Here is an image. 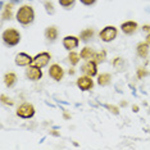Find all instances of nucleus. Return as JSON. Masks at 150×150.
<instances>
[{"mask_svg":"<svg viewBox=\"0 0 150 150\" xmlns=\"http://www.w3.org/2000/svg\"><path fill=\"white\" fill-rule=\"evenodd\" d=\"M35 19V11L30 5H22L17 12V21L23 26L31 25Z\"/></svg>","mask_w":150,"mask_h":150,"instance_id":"1","label":"nucleus"},{"mask_svg":"<svg viewBox=\"0 0 150 150\" xmlns=\"http://www.w3.org/2000/svg\"><path fill=\"white\" fill-rule=\"evenodd\" d=\"M3 41L8 46H16L21 41V33L14 28H8L3 32Z\"/></svg>","mask_w":150,"mask_h":150,"instance_id":"2","label":"nucleus"},{"mask_svg":"<svg viewBox=\"0 0 150 150\" xmlns=\"http://www.w3.org/2000/svg\"><path fill=\"white\" fill-rule=\"evenodd\" d=\"M17 115L21 118H32L35 115V107L30 103H23L17 109Z\"/></svg>","mask_w":150,"mask_h":150,"instance_id":"3","label":"nucleus"},{"mask_svg":"<svg viewBox=\"0 0 150 150\" xmlns=\"http://www.w3.org/2000/svg\"><path fill=\"white\" fill-rule=\"evenodd\" d=\"M117 33H118L117 28H115L114 26H107V27H104V28L100 31L99 36H100L101 41L110 42V41H113L115 37H117Z\"/></svg>","mask_w":150,"mask_h":150,"instance_id":"4","label":"nucleus"},{"mask_svg":"<svg viewBox=\"0 0 150 150\" xmlns=\"http://www.w3.org/2000/svg\"><path fill=\"white\" fill-rule=\"evenodd\" d=\"M50 58H52V57H50L49 53H46V52L40 53V54H37V55L33 58L32 66H36V67H39V68H44V67H46L47 64H49Z\"/></svg>","mask_w":150,"mask_h":150,"instance_id":"5","label":"nucleus"},{"mask_svg":"<svg viewBox=\"0 0 150 150\" xmlns=\"http://www.w3.org/2000/svg\"><path fill=\"white\" fill-rule=\"evenodd\" d=\"M26 76H27L28 80H31V81H39V80H41V77H42V71H41V68L32 66L31 64V66L27 67Z\"/></svg>","mask_w":150,"mask_h":150,"instance_id":"6","label":"nucleus"},{"mask_svg":"<svg viewBox=\"0 0 150 150\" xmlns=\"http://www.w3.org/2000/svg\"><path fill=\"white\" fill-rule=\"evenodd\" d=\"M93 77H90V76H81V77H78V80H77V86L80 90H82V91H88V90H91V88L94 87V81L91 80Z\"/></svg>","mask_w":150,"mask_h":150,"instance_id":"7","label":"nucleus"},{"mask_svg":"<svg viewBox=\"0 0 150 150\" xmlns=\"http://www.w3.org/2000/svg\"><path fill=\"white\" fill-rule=\"evenodd\" d=\"M82 71L86 76H90V77H94L98 74V63L94 62L93 59L91 60H87L86 63L82 66Z\"/></svg>","mask_w":150,"mask_h":150,"instance_id":"8","label":"nucleus"},{"mask_svg":"<svg viewBox=\"0 0 150 150\" xmlns=\"http://www.w3.org/2000/svg\"><path fill=\"white\" fill-rule=\"evenodd\" d=\"M32 60H33V58L32 57H30L28 54H26V53H19V54H17L16 55V64L18 67H28V66H31L32 64Z\"/></svg>","mask_w":150,"mask_h":150,"instance_id":"9","label":"nucleus"},{"mask_svg":"<svg viewBox=\"0 0 150 150\" xmlns=\"http://www.w3.org/2000/svg\"><path fill=\"white\" fill-rule=\"evenodd\" d=\"M49 76L53 78L54 81H60L64 77V71L59 64H53L49 68Z\"/></svg>","mask_w":150,"mask_h":150,"instance_id":"10","label":"nucleus"},{"mask_svg":"<svg viewBox=\"0 0 150 150\" xmlns=\"http://www.w3.org/2000/svg\"><path fill=\"white\" fill-rule=\"evenodd\" d=\"M78 44H80V39L76 36H66L63 39V46L64 49L69 50V52H72L73 49H76L78 46Z\"/></svg>","mask_w":150,"mask_h":150,"instance_id":"11","label":"nucleus"},{"mask_svg":"<svg viewBox=\"0 0 150 150\" xmlns=\"http://www.w3.org/2000/svg\"><path fill=\"white\" fill-rule=\"evenodd\" d=\"M121 30H122L123 33H126V35H132V33L137 30V23L134 22V21L123 22L121 25Z\"/></svg>","mask_w":150,"mask_h":150,"instance_id":"12","label":"nucleus"},{"mask_svg":"<svg viewBox=\"0 0 150 150\" xmlns=\"http://www.w3.org/2000/svg\"><path fill=\"white\" fill-rule=\"evenodd\" d=\"M136 53L140 58H146L149 54V44L148 42H140L136 47Z\"/></svg>","mask_w":150,"mask_h":150,"instance_id":"13","label":"nucleus"},{"mask_svg":"<svg viewBox=\"0 0 150 150\" xmlns=\"http://www.w3.org/2000/svg\"><path fill=\"white\" fill-rule=\"evenodd\" d=\"M45 37L49 41H54V40L58 37V30L55 26H50L47 27V28L45 30Z\"/></svg>","mask_w":150,"mask_h":150,"instance_id":"14","label":"nucleus"},{"mask_svg":"<svg viewBox=\"0 0 150 150\" xmlns=\"http://www.w3.org/2000/svg\"><path fill=\"white\" fill-rule=\"evenodd\" d=\"M94 54H95V52H94V49H91V47H88V46H86V47H83L82 50H81V58L82 59H86V60H90V59H93V57H94Z\"/></svg>","mask_w":150,"mask_h":150,"instance_id":"15","label":"nucleus"},{"mask_svg":"<svg viewBox=\"0 0 150 150\" xmlns=\"http://www.w3.org/2000/svg\"><path fill=\"white\" fill-rule=\"evenodd\" d=\"M16 81H17V76H16V73H13V72H9L4 76V82L6 85V87H12L13 85L16 83Z\"/></svg>","mask_w":150,"mask_h":150,"instance_id":"16","label":"nucleus"},{"mask_svg":"<svg viewBox=\"0 0 150 150\" xmlns=\"http://www.w3.org/2000/svg\"><path fill=\"white\" fill-rule=\"evenodd\" d=\"M112 80V76L109 73H101L100 76L98 77V83L100 85V86H107V85H109V82H110Z\"/></svg>","mask_w":150,"mask_h":150,"instance_id":"17","label":"nucleus"},{"mask_svg":"<svg viewBox=\"0 0 150 150\" xmlns=\"http://www.w3.org/2000/svg\"><path fill=\"white\" fill-rule=\"evenodd\" d=\"M94 35H95V31L93 28H86V30H83V31L80 33V39L82 40V41H88V40H90Z\"/></svg>","mask_w":150,"mask_h":150,"instance_id":"18","label":"nucleus"},{"mask_svg":"<svg viewBox=\"0 0 150 150\" xmlns=\"http://www.w3.org/2000/svg\"><path fill=\"white\" fill-rule=\"evenodd\" d=\"M105 57H107V53L105 50H101V52H95L94 57H93V60L96 63H101L105 60Z\"/></svg>","mask_w":150,"mask_h":150,"instance_id":"19","label":"nucleus"},{"mask_svg":"<svg viewBox=\"0 0 150 150\" xmlns=\"http://www.w3.org/2000/svg\"><path fill=\"white\" fill-rule=\"evenodd\" d=\"M80 58H81L80 54H77L76 52H73V50L69 53V55H68L69 63L72 64V66H76V64H78V62H80Z\"/></svg>","mask_w":150,"mask_h":150,"instance_id":"20","label":"nucleus"},{"mask_svg":"<svg viewBox=\"0 0 150 150\" xmlns=\"http://www.w3.org/2000/svg\"><path fill=\"white\" fill-rule=\"evenodd\" d=\"M12 6H13V3L5 5L4 11H3V19H11L12 18Z\"/></svg>","mask_w":150,"mask_h":150,"instance_id":"21","label":"nucleus"},{"mask_svg":"<svg viewBox=\"0 0 150 150\" xmlns=\"http://www.w3.org/2000/svg\"><path fill=\"white\" fill-rule=\"evenodd\" d=\"M59 1V4L63 6V8H71L73 4H74V1L76 0H58Z\"/></svg>","mask_w":150,"mask_h":150,"instance_id":"22","label":"nucleus"},{"mask_svg":"<svg viewBox=\"0 0 150 150\" xmlns=\"http://www.w3.org/2000/svg\"><path fill=\"white\" fill-rule=\"evenodd\" d=\"M45 6H46V12L49 13V14H53V13H54V6H53L52 3L46 1L45 3Z\"/></svg>","mask_w":150,"mask_h":150,"instance_id":"23","label":"nucleus"},{"mask_svg":"<svg viewBox=\"0 0 150 150\" xmlns=\"http://www.w3.org/2000/svg\"><path fill=\"white\" fill-rule=\"evenodd\" d=\"M145 76H146L145 68H139V71H137V77L141 78V77H145Z\"/></svg>","mask_w":150,"mask_h":150,"instance_id":"24","label":"nucleus"},{"mask_svg":"<svg viewBox=\"0 0 150 150\" xmlns=\"http://www.w3.org/2000/svg\"><path fill=\"white\" fill-rule=\"evenodd\" d=\"M1 101H3L4 104H8V105H12V104H13V101L11 100V99L6 98L5 95H1Z\"/></svg>","mask_w":150,"mask_h":150,"instance_id":"25","label":"nucleus"},{"mask_svg":"<svg viewBox=\"0 0 150 150\" xmlns=\"http://www.w3.org/2000/svg\"><path fill=\"white\" fill-rule=\"evenodd\" d=\"M80 1L82 3L83 5H93V4H95L96 0H80Z\"/></svg>","mask_w":150,"mask_h":150,"instance_id":"26","label":"nucleus"},{"mask_svg":"<svg viewBox=\"0 0 150 150\" xmlns=\"http://www.w3.org/2000/svg\"><path fill=\"white\" fill-rule=\"evenodd\" d=\"M142 30H144V31H146V32H150V26L146 25V26L142 27Z\"/></svg>","mask_w":150,"mask_h":150,"instance_id":"27","label":"nucleus"},{"mask_svg":"<svg viewBox=\"0 0 150 150\" xmlns=\"http://www.w3.org/2000/svg\"><path fill=\"white\" fill-rule=\"evenodd\" d=\"M146 42H148V44H150V32H149V35L146 36Z\"/></svg>","mask_w":150,"mask_h":150,"instance_id":"28","label":"nucleus"},{"mask_svg":"<svg viewBox=\"0 0 150 150\" xmlns=\"http://www.w3.org/2000/svg\"><path fill=\"white\" fill-rule=\"evenodd\" d=\"M17 1H21V0H13L12 3H13V4H14V3H17Z\"/></svg>","mask_w":150,"mask_h":150,"instance_id":"29","label":"nucleus"}]
</instances>
